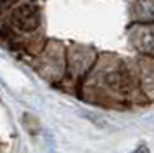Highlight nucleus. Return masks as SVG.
I'll use <instances>...</instances> for the list:
<instances>
[{"label":"nucleus","mask_w":154,"mask_h":153,"mask_svg":"<svg viewBox=\"0 0 154 153\" xmlns=\"http://www.w3.org/2000/svg\"><path fill=\"white\" fill-rule=\"evenodd\" d=\"M132 153H149V148H147V146H140V148H137V150L132 151Z\"/></svg>","instance_id":"423d86ee"},{"label":"nucleus","mask_w":154,"mask_h":153,"mask_svg":"<svg viewBox=\"0 0 154 153\" xmlns=\"http://www.w3.org/2000/svg\"><path fill=\"white\" fill-rule=\"evenodd\" d=\"M12 23L17 30L21 31H33L40 26V14L33 5H28V4H23V5H17L12 11Z\"/></svg>","instance_id":"f257e3e1"},{"label":"nucleus","mask_w":154,"mask_h":153,"mask_svg":"<svg viewBox=\"0 0 154 153\" xmlns=\"http://www.w3.org/2000/svg\"><path fill=\"white\" fill-rule=\"evenodd\" d=\"M135 12L142 18H154V0H139Z\"/></svg>","instance_id":"39448f33"},{"label":"nucleus","mask_w":154,"mask_h":153,"mask_svg":"<svg viewBox=\"0 0 154 153\" xmlns=\"http://www.w3.org/2000/svg\"><path fill=\"white\" fill-rule=\"evenodd\" d=\"M133 45L142 52H152L154 50V28L140 24L133 30Z\"/></svg>","instance_id":"7ed1b4c3"},{"label":"nucleus","mask_w":154,"mask_h":153,"mask_svg":"<svg viewBox=\"0 0 154 153\" xmlns=\"http://www.w3.org/2000/svg\"><path fill=\"white\" fill-rule=\"evenodd\" d=\"M104 83L109 87L111 90L118 92V94H128L132 90L133 83H132V76L128 75V71L125 68H114L109 70L104 75Z\"/></svg>","instance_id":"f03ea898"},{"label":"nucleus","mask_w":154,"mask_h":153,"mask_svg":"<svg viewBox=\"0 0 154 153\" xmlns=\"http://www.w3.org/2000/svg\"><path fill=\"white\" fill-rule=\"evenodd\" d=\"M142 85L149 92L154 90V63L152 61L142 64Z\"/></svg>","instance_id":"20e7f679"}]
</instances>
